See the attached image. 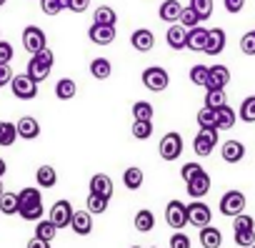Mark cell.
Returning a JSON list of instances; mask_svg holds the SVG:
<instances>
[{
  "label": "cell",
  "instance_id": "1f68e13d",
  "mask_svg": "<svg viewBox=\"0 0 255 248\" xmlns=\"http://www.w3.org/2000/svg\"><path fill=\"white\" fill-rule=\"evenodd\" d=\"M15 141H18V131H15V123L0 120V146H3V148H10V146H13Z\"/></svg>",
  "mask_w": 255,
  "mask_h": 248
},
{
  "label": "cell",
  "instance_id": "f35d334b",
  "mask_svg": "<svg viewBox=\"0 0 255 248\" xmlns=\"http://www.w3.org/2000/svg\"><path fill=\"white\" fill-rule=\"evenodd\" d=\"M220 105H228L225 90H208V93H205V108H210V110H218Z\"/></svg>",
  "mask_w": 255,
  "mask_h": 248
},
{
  "label": "cell",
  "instance_id": "11a10c76",
  "mask_svg": "<svg viewBox=\"0 0 255 248\" xmlns=\"http://www.w3.org/2000/svg\"><path fill=\"white\" fill-rule=\"evenodd\" d=\"M223 5H225V10L228 13H240L243 8H245V0H223Z\"/></svg>",
  "mask_w": 255,
  "mask_h": 248
},
{
  "label": "cell",
  "instance_id": "8d00e7d4",
  "mask_svg": "<svg viewBox=\"0 0 255 248\" xmlns=\"http://www.w3.org/2000/svg\"><path fill=\"white\" fill-rule=\"evenodd\" d=\"M238 118L245 120V123H255V95H248V98L240 103Z\"/></svg>",
  "mask_w": 255,
  "mask_h": 248
},
{
  "label": "cell",
  "instance_id": "b9f144b4",
  "mask_svg": "<svg viewBox=\"0 0 255 248\" xmlns=\"http://www.w3.org/2000/svg\"><path fill=\"white\" fill-rule=\"evenodd\" d=\"M235 231H255V218L248 216V213H240L233 218V233Z\"/></svg>",
  "mask_w": 255,
  "mask_h": 248
},
{
  "label": "cell",
  "instance_id": "ee69618b",
  "mask_svg": "<svg viewBox=\"0 0 255 248\" xmlns=\"http://www.w3.org/2000/svg\"><path fill=\"white\" fill-rule=\"evenodd\" d=\"M43 213H45L43 203H38V206H28V208H20V211H18V216H20L23 221H40Z\"/></svg>",
  "mask_w": 255,
  "mask_h": 248
},
{
  "label": "cell",
  "instance_id": "7402d4cb",
  "mask_svg": "<svg viewBox=\"0 0 255 248\" xmlns=\"http://www.w3.org/2000/svg\"><path fill=\"white\" fill-rule=\"evenodd\" d=\"M198 238H200V246H203V248H220V246H223V233H220V228H215V226L200 228Z\"/></svg>",
  "mask_w": 255,
  "mask_h": 248
},
{
  "label": "cell",
  "instance_id": "4dcf8cb0",
  "mask_svg": "<svg viewBox=\"0 0 255 248\" xmlns=\"http://www.w3.org/2000/svg\"><path fill=\"white\" fill-rule=\"evenodd\" d=\"M55 95H58V100H70V98H75V95H78V83H75L73 78H60V80L55 83Z\"/></svg>",
  "mask_w": 255,
  "mask_h": 248
},
{
  "label": "cell",
  "instance_id": "d6986e66",
  "mask_svg": "<svg viewBox=\"0 0 255 248\" xmlns=\"http://www.w3.org/2000/svg\"><path fill=\"white\" fill-rule=\"evenodd\" d=\"M205 40H208V28L203 25H195L188 30V38H185V48L193 50V53H203L205 50Z\"/></svg>",
  "mask_w": 255,
  "mask_h": 248
},
{
  "label": "cell",
  "instance_id": "30bf717a",
  "mask_svg": "<svg viewBox=\"0 0 255 248\" xmlns=\"http://www.w3.org/2000/svg\"><path fill=\"white\" fill-rule=\"evenodd\" d=\"M210 221H213V211H210L208 203H203V201L188 203V223H190V226L205 228V226H210Z\"/></svg>",
  "mask_w": 255,
  "mask_h": 248
},
{
  "label": "cell",
  "instance_id": "74e56055",
  "mask_svg": "<svg viewBox=\"0 0 255 248\" xmlns=\"http://www.w3.org/2000/svg\"><path fill=\"white\" fill-rule=\"evenodd\" d=\"M188 8H193L195 15H198L200 23H203V20H208V18L213 15V0H190Z\"/></svg>",
  "mask_w": 255,
  "mask_h": 248
},
{
  "label": "cell",
  "instance_id": "ac0fdd59",
  "mask_svg": "<svg viewBox=\"0 0 255 248\" xmlns=\"http://www.w3.org/2000/svg\"><path fill=\"white\" fill-rule=\"evenodd\" d=\"M88 38H90V43H95V45H110L113 40H115V28H110V25H90L88 28Z\"/></svg>",
  "mask_w": 255,
  "mask_h": 248
},
{
  "label": "cell",
  "instance_id": "9a60e30c",
  "mask_svg": "<svg viewBox=\"0 0 255 248\" xmlns=\"http://www.w3.org/2000/svg\"><path fill=\"white\" fill-rule=\"evenodd\" d=\"M75 236H90L93 233V216L88 211H73V218H70V226Z\"/></svg>",
  "mask_w": 255,
  "mask_h": 248
},
{
  "label": "cell",
  "instance_id": "680465c9",
  "mask_svg": "<svg viewBox=\"0 0 255 248\" xmlns=\"http://www.w3.org/2000/svg\"><path fill=\"white\" fill-rule=\"evenodd\" d=\"M5 193V186H3V178H0V196H3Z\"/></svg>",
  "mask_w": 255,
  "mask_h": 248
},
{
  "label": "cell",
  "instance_id": "7dc6e473",
  "mask_svg": "<svg viewBox=\"0 0 255 248\" xmlns=\"http://www.w3.org/2000/svg\"><path fill=\"white\" fill-rule=\"evenodd\" d=\"M235 243L240 248H250L255 243V231H235Z\"/></svg>",
  "mask_w": 255,
  "mask_h": 248
},
{
  "label": "cell",
  "instance_id": "94428289",
  "mask_svg": "<svg viewBox=\"0 0 255 248\" xmlns=\"http://www.w3.org/2000/svg\"><path fill=\"white\" fill-rule=\"evenodd\" d=\"M5 3H8V0H0V8H3V5H5Z\"/></svg>",
  "mask_w": 255,
  "mask_h": 248
},
{
  "label": "cell",
  "instance_id": "ba28073f",
  "mask_svg": "<svg viewBox=\"0 0 255 248\" xmlns=\"http://www.w3.org/2000/svg\"><path fill=\"white\" fill-rule=\"evenodd\" d=\"M73 203L70 201H65V198H60V201H55L53 203V208H50V213H48V221L58 228V231H63V228H68L70 226V218H73Z\"/></svg>",
  "mask_w": 255,
  "mask_h": 248
},
{
  "label": "cell",
  "instance_id": "5bb4252c",
  "mask_svg": "<svg viewBox=\"0 0 255 248\" xmlns=\"http://www.w3.org/2000/svg\"><path fill=\"white\" fill-rule=\"evenodd\" d=\"M130 45H133L138 53H148V50H153V48H155V35H153V30H148V28H138V30H133V35H130Z\"/></svg>",
  "mask_w": 255,
  "mask_h": 248
},
{
  "label": "cell",
  "instance_id": "c3c4849f",
  "mask_svg": "<svg viewBox=\"0 0 255 248\" xmlns=\"http://www.w3.org/2000/svg\"><path fill=\"white\" fill-rule=\"evenodd\" d=\"M40 8H43L45 15H58V13L65 10V8L60 5V0H40Z\"/></svg>",
  "mask_w": 255,
  "mask_h": 248
},
{
  "label": "cell",
  "instance_id": "3957f363",
  "mask_svg": "<svg viewBox=\"0 0 255 248\" xmlns=\"http://www.w3.org/2000/svg\"><path fill=\"white\" fill-rule=\"evenodd\" d=\"M158 153L163 161H178L183 156V136L178 131H170L160 138V146H158Z\"/></svg>",
  "mask_w": 255,
  "mask_h": 248
},
{
  "label": "cell",
  "instance_id": "6f0895ef",
  "mask_svg": "<svg viewBox=\"0 0 255 248\" xmlns=\"http://www.w3.org/2000/svg\"><path fill=\"white\" fill-rule=\"evenodd\" d=\"M8 173V163H5V158H0V178H3Z\"/></svg>",
  "mask_w": 255,
  "mask_h": 248
},
{
  "label": "cell",
  "instance_id": "db71d44e",
  "mask_svg": "<svg viewBox=\"0 0 255 248\" xmlns=\"http://www.w3.org/2000/svg\"><path fill=\"white\" fill-rule=\"evenodd\" d=\"M13 68L10 65H0V88H5V85H10V80H13Z\"/></svg>",
  "mask_w": 255,
  "mask_h": 248
},
{
  "label": "cell",
  "instance_id": "44dd1931",
  "mask_svg": "<svg viewBox=\"0 0 255 248\" xmlns=\"http://www.w3.org/2000/svg\"><path fill=\"white\" fill-rule=\"evenodd\" d=\"M238 120V113L230 105H220L215 110V131H230Z\"/></svg>",
  "mask_w": 255,
  "mask_h": 248
},
{
  "label": "cell",
  "instance_id": "7a4b0ae2",
  "mask_svg": "<svg viewBox=\"0 0 255 248\" xmlns=\"http://www.w3.org/2000/svg\"><path fill=\"white\" fill-rule=\"evenodd\" d=\"M140 80H143V85H145L148 90H153V93H163V90H168V85H170V75H168V70H165L163 65H150V68H145L143 75H140Z\"/></svg>",
  "mask_w": 255,
  "mask_h": 248
},
{
  "label": "cell",
  "instance_id": "cb8c5ba5",
  "mask_svg": "<svg viewBox=\"0 0 255 248\" xmlns=\"http://www.w3.org/2000/svg\"><path fill=\"white\" fill-rule=\"evenodd\" d=\"M35 183H38V188H53L55 183H58V171L53 168V166H38V171H35Z\"/></svg>",
  "mask_w": 255,
  "mask_h": 248
},
{
  "label": "cell",
  "instance_id": "e575fe53",
  "mask_svg": "<svg viewBox=\"0 0 255 248\" xmlns=\"http://www.w3.org/2000/svg\"><path fill=\"white\" fill-rule=\"evenodd\" d=\"M0 213L3 216H15L18 213V193L5 191L3 196H0Z\"/></svg>",
  "mask_w": 255,
  "mask_h": 248
},
{
  "label": "cell",
  "instance_id": "03108f58",
  "mask_svg": "<svg viewBox=\"0 0 255 248\" xmlns=\"http://www.w3.org/2000/svg\"><path fill=\"white\" fill-rule=\"evenodd\" d=\"M0 35H3V33H0Z\"/></svg>",
  "mask_w": 255,
  "mask_h": 248
},
{
  "label": "cell",
  "instance_id": "d590c367",
  "mask_svg": "<svg viewBox=\"0 0 255 248\" xmlns=\"http://www.w3.org/2000/svg\"><path fill=\"white\" fill-rule=\"evenodd\" d=\"M108 206H110V198H103V196H93V193H88V213L90 216H100V213H105L108 211Z\"/></svg>",
  "mask_w": 255,
  "mask_h": 248
},
{
  "label": "cell",
  "instance_id": "277c9868",
  "mask_svg": "<svg viewBox=\"0 0 255 248\" xmlns=\"http://www.w3.org/2000/svg\"><path fill=\"white\" fill-rule=\"evenodd\" d=\"M218 208H220V213L228 216V218L240 216V213L245 211V193H243V191H225L223 198H220V203H218Z\"/></svg>",
  "mask_w": 255,
  "mask_h": 248
},
{
  "label": "cell",
  "instance_id": "f546056e",
  "mask_svg": "<svg viewBox=\"0 0 255 248\" xmlns=\"http://www.w3.org/2000/svg\"><path fill=\"white\" fill-rule=\"evenodd\" d=\"M143 181H145V176H143V171H140L138 166L125 168V173H123V186H125L128 191H138V188L143 186Z\"/></svg>",
  "mask_w": 255,
  "mask_h": 248
},
{
  "label": "cell",
  "instance_id": "91938a15",
  "mask_svg": "<svg viewBox=\"0 0 255 248\" xmlns=\"http://www.w3.org/2000/svg\"><path fill=\"white\" fill-rule=\"evenodd\" d=\"M60 5H63L65 10H68V0H60Z\"/></svg>",
  "mask_w": 255,
  "mask_h": 248
},
{
  "label": "cell",
  "instance_id": "f907efd6",
  "mask_svg": "<svg viewBox=\"0 0 255 248\" xmlns=\"http://www.w3.org/2000/svg\"><path fill=\"white\" fill-rule=\"evenodd\" d=\"M200 171H203V166H200V163H185V166L180 168V178L188 183V181H190L193 176H198Z\"/></svg>",
  "mask_w": 255,
  "mask_h": 248
},
{
  "label": "cell",
  "instance_id": "6125c7cd",
  "mask_svg": "<svg viewBox=\"0 0 255 248\" xmlns=\"http://www.w3.org/2000/svg\"><path fill=\"white\" fill-rule=\"evenodd\" d=\"M130 248H140V246H130Z\"/></svg>",
  "mask_w": 255,
  "mask_h": 248
},
{
  "label": "cell",
  "instance_id": "ab89813d",
  "mask_svg": "<svg viewBox=\"0 0 255 248\" xmlns=\"http://www.w3.org/2000/svg\"><path fill=\"white\" fill-rule=\"evenodd\" d=\"M153 105L148 103V100H138V103H133V118L135 120H153Z\"/></svg>",
  "mask_w": 255,
  "mask_h": 248
},
{
  "label": "cell",
  "instance_id": "2e32d148",
  "mask_svg": "<svg viewBox=\"0 0 255 248\" xmlns=\"http://www.w3.org/2000/svg\"><path fill=\"white\" fill-rule=\"evenodd\" d=\"M225 43H228L225 30H223V28H213V30H208V40H205V50H203V53H208V55H220V53L225 50Z\"/></svg>",
  "mask_w": 255,
  "mask_h": 248
},
{
  "label": "cell",
  "instance_id": "603a6c76",
  "mask_svg": "<svg viewBox=\"0 0 255 248\" xmlns=\"http://www.w3.org/2000/svg\"><path fill=\"white\" fill-rule=\"evenodd\" d=\"M185 38H188V30H185L180 23H173V25L168 28V33H165V40H168V45H170L173 50H183V48H185Z\"/></svg>",
  "mask_w": 255,
  "mask_h": 248
},
{
  "label": "cell",
  "instance_id": "7bdbcfd3",
  "mask_svg": "<svg viewBox=\"0 0 255 248\" xmlns=\"http://www.w3.org/2000/svg\"><path fill=\"white\" fill-rule=\"evenodd\" d=\"M190 83L205 88V83H208V65H200V63L193 65V68H190Z\"/></svg>",
  "mask_w": 255,
  "mask_h": 248
},
{
  "label": "cell",
  "instance_id": "816d5d0a",
  "mask_svg": "<svg viewBox=\"0 0 255 248\" xmlns=\"http://www.w3.org/2000/svg\"><path fill=\"white\" fill-rule=\"evenodd\" d=\"M170 248H190V238L183 231H175L170 236Z\"/></svg>",
  "mask_w": 255,
  "mask_h": 248
},
{
  "label": "cell",
  "instance_id": "e0dca14e",
  "mask_svg": "<svg viewBox=\"0 0 255 248\" xmlns=\"http://www.w3.org/2000/svg\"><path fill=\"white\" fill-rule=\"evenodd\" d=\"M88 191L93 196H103V198H113V181L105 173H95L88 183Z\"/></svg>",
  "mask_w": 255,
  "mask_h": 248
},
{
  "label": "cell",
  "instance_id": "be15d7a7",
  "mask_svg": "<svg viewBox=\"0 0 255 248\" xmlns=\"http://www.w3.org/2000/svg\"><path fill=\"white\" fill-rule=\"evenodd\" d=\"M250 248H255V243H253V246H250Z\"/></svg>",
  "mask_w": 255,
  "mask_h": 248
},
{
  "label": "cell",
  "instance_id": "9c48e42d",
  "mask_svg": "<svg viewBox=\"0 0 255 248\" xmlns=\"http://www.w3.org/2000/svg\"><path fill=\"white\" fill-rule=\"evenodd\" d=\"M10 90H13V95L18 100H33L38 95V83H33L25 73H18L10 80Z\"/></svg>",
  "mask_w": 255,
  "mask_h": 248
},
{
  "label": "cell",
  "instance_id": "f1b7e54d",
  "mask_svg": "<svg viewBox=\"0 0 255 248\" xmlns=\"http://www.w3.org/2000/svg\"><path fill=\"white\" fill-rule=\"evenodd\" d=\"M110 73H113V63L108 58H93L90 60V75L95 80H108Z\"/></svg>",
  "mask_w": 255,
  "mask_h": 248
},
{
  "label": "cell",
  "instance_id": "484cf974",
  "mask_svg": "<svg viewBox=\"0 0 255 248\" xmlns=\"http://www.w3.org/2000/svg\"><path fill=\"white\" fill-rule=\"evenodd\" d=\"M133 226H135L138 233H150V231L155 228V216H153V211H150V208H140V211L135 213V218H133Z\"/></svg>",
  "mask_w": 255,
  "mask_h": 248
},
{
  "label": "cell",
  "instance_id": "52a82bcc",
  "mask_svg": "<svg viewBox=\"0 0 255 248\" xmlns=\"http://www.w3.org/2000/svg\"><path fill=\"white\" fill-rule=\"evenodd\" d=\"M218 146V131L215 128H200V133L193 141V151L198 158H208Z\"/></svg>",
  "mask_w": 255,
  "mask_h": 248
},
{
  "label": "cell",
  "instance_id": "5b68a950",
  "mask_svg": "<svg viewBox=\"0 0 255 248\" xmlns=\"http://www.w3.org/2000/svg\"><path fill=\"white\" fill-rule=\"evenodd\" d=\"M165 223L173 228V231H183L188 226V203L183 201H170L165 206Z\"/></svg>",
  "mask_w": 255,
  "mask_h": 248
},
{
  "label": "cell",
  "instance_id": "e7e4bbea",
  "mask_svg": "<svg viewBox=\"0 0 255 248\" xmlns=\"http://www.w3.org/2000/svg\"><path fill=\"white\" fill-rule=\"evenodd\" d=\"M153 248H158V246H153Z\"/></svg>",
  "mask_w": 255,
  "mask_h": 248
},
{
  "label": "cell",
  "instance_id": "83f0119b",
  "mask_svg": "<svg viewBox=\"0 0 255 248\" xmlns=\"http://www.w3.org/2000/svg\"><path fill=\"white\" fill-rule=\"evenodd\" d=\"M93 23H95V25H110V28H115L118 13H115L110 5H98L95 13H93Z\"/></svg>",
  "mask_w": 255,
  "mask_h": 248
},
{
  "label": "cell",
  "instance_id": "9f6ffc18",
  "mask_svg": "<svg viewBox=\"0 0 255 248\" xmlns=\"http://www.w3.org/2000/svg\"><path fill=\"white\" fill-rule=\"evenodd\" d=\"M25 248H50V243H48V241H40V238H35V236H33V238L28 241V246H25Z\"/></svg>",
  "mask_w": 255,
  "mask_h": 248
},
{
  "label": "cell",
  "instance_id": "d6a6232c",
  "mask_svg": "<svg viewBox=\"0 0 255 248\" xmlns=\"http://www.w3.org/2000/svg\"><path fill=\"white\" fill-rule=\"evenodd\" d=\"M55 236H58V228H55L48 218H40V221H38V226H35V238L53 243V238H55Z\"/></svg>",
  "mask_w": 255,
  "mask_h": 248
},
{
  "label": "cell",
  "instance_id": "6da1fadb",
  "mask_svg": "<svg viewBox=\"0 0 255 248\" xmlns=\"http://www.w3.org/2000/svg\"><path fill=\"white\" fill-rule=\"evenodd\" d=\"M53 63H55V55H53L50 48H45V50L35 53V55L28 60V70H25V75H28L33 83H43V80L50 75Z\"/></svg>",
  "mask_w": 255,
  "mask_h": 248
},
{
  "label": "cell",
  "instance_id": "f6af8a7d",
  "mask_svg": "<svg viewBox=\"0 0 255 248\" xmlns=\"http://www.w3.org/2000/svg\"><path fill=\"white\" fill-rule=\"evenodd\" d=\"M198 126L200 128H215V110H210V108H200L198 110Z\"/></svg>",
  "mask_w": 255,
  "mask_h": 248
},
{
  "label": "cell",
  "instance_id": "60d3db41",
  "mask_svg": "<svg viewBox=\"0 0 255 248\" xmlns=\"http://www.w3.org/2000/svg\"><path fill=\"white\" fill-rule=\"evenodd\" d=\"M178 23H180L185 30H190V28L200 25V18L195 15V10H193V8H183V10H180V18H178Z\"/></svg>",
  "mask_w": 255,
  "mask_h": 248
},
{
  "label": "cell",
  "instance_id": "681fc988",
  "mask_svg": "<svg viewBox=\"0 0 255 248\" xmlns=\"http://www.w3.org/2000/svg\"><path fill=\"white\" fill-rule=\"evenodd\" d=\"M13 45L8 43V40H0V65H10V60H13Z\"/></svg>",
  "mask_w": 255,
  "mask_h": 248
},
{
  "label": "cell",
  "instance_id": "ffe728a7",
  "mask_svg": "<svg viewBox=\"0 0 255 248\" xmlns=\"http://www.w3.org/2000/svg\"><path fill=\"white\" fill-rule=\"evenodd\" d=\"M220 156L225 163H240L245 158V146L240 141H225L220 148Z\"/></svg>",
  "mask_w": 255,
  "mask_h": 248
},
{
  "label": "cell",
  "instance_id": "8fae6325",
  "mask_svg": "<svg viewBox=\"0 0 255 248\" xmlns=\"http://www.w3.org/2000/svg\"><path fill=\"white\" fill-rule=\"evenodd\" d=\"M230 83V70L228 65H210L208 68V83H205V90H225V85Z\"/></svg>",
  "mask_w": 255,
  "mask_h": 248
},
{
  "label": "cell",
  "instance_id": "f5cc1de1",
  "mask_svg": "<svg viewBox=\"0 0 255 248\" xmlns=\"http://www.w3.org/2000/svg\"><path fill=\"white\" fill-rule=\"evenodd\" d=\"M90 8V0H68V10L70 13H85Z\"/></svg>",
  "mask_w": 255,
  "mask_h": 248
},
{
  "label": "cell",
  "instance_id": "4fadbf2b",
  "mask_svg": "<svg viewBox=\"0 0 255 248\" xmlns=\"http://www.w3.org/2000/svg\"><path fill=\"white\" fill-rule=\"evenodd\" d=\"M185 191H188V196H190V198H195V201H198V198H203V196H208V191H210V176L205 173V168L185 183Z\"/></svg>",
  "mask_w": 255,
  "mask_h": 248
},
{
  "label": "cell",
  "instance_id": "bcb514c9",
  "mask_svg": "<svg viewBox=\"0 0 255 248\" xmlns=\"http://www.w3.org/2000/svg\"><path fill=\"white\" fill-rule=\"evenodd\" d=\"M240 50L245 55H255V30H248L243 38H240Z\"/></svg>",
  "mask_w": 255,
  "mask_h": 248
},
{
  "label": "cell",
  "instance_id": "836d02e7",
  "mask_svg": "<svg viewBox=\"0 0 255 248\" xmlns=\"http://www.w3.org/2000/svg\"><path fill=\"white\" fill-rule=\"evenodd\" d=\"M130 133H133V138H138V141H148V138L153 136V120H133Z\"/></svg>",
  "mask_w": 255,
  "mask_h": 248
},
{
  "label": "cell",
  "instance_id": "8992f818",
  "mask_svg": "<svg viewBox=\"0 0 255 248\" xmlns=\"http://www.w3.org/2000/svg\"><path fill=\"white\" fill-rule=\"evenodd\" d=\"M23 48H25L30 55L45 50V48H48V35H45V30L38 28V25H28V28L23 30Z\"/></svg>",
  "mask_w": 255,
  "mask_h": 248
},
{
  "label": "cell",
  "instance_id": "7c38bea8",
  "mask_svg": "<svg viewBox=\"0 0 255 248\" xmlns=\"http://www.w3.org/2000/svg\"><path fill=\"white\" fill-rule=\"evenodd\" d=\"M15 131H18V138H23V141H35V138L40 136V123H38V118H33V115H23V118H18V123H15Z\"/></svg>",
  "mask_w": 255,
  "mask_h": 248
},
{
  "label": "cell",
  "instance_id": "4316f807",
  "mask_svg": "<svg viewBox=\"0 0 255 248\" xmlns=\"http://www.w3.org/2000/svg\"><path fill=\"white\" fill-rule=\"evenodd\" d=\"M180 10H183V5L178 3V0H163V5H160L158 15H160V20H165V23L173 25V23H178Z\"/></svg>",
  "mask_w": 255,
  "mask_h": 248
},
{
  "label": "cell",
  "instance_id": "d4e9b609",
  "mask_svg": "<svg viewBox=\"0 0 255 248\" xmlns=\"http://www.w3.org/2000/svg\"><path fill=\"white\" fill-rule=\"evenodd\" d=\"M38 203H43V193H40L38 186H28L18 193V211L28 208V206H38Z\"/></svg>",
  "mask_w": 255,
  "mask_h": 248
}]
</instances>
